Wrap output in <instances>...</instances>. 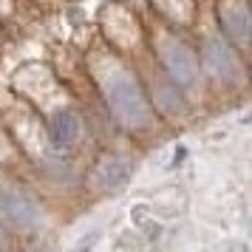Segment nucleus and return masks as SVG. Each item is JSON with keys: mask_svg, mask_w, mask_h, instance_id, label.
Returning a JSON list of instances; mask_svg holds the SVG:
<instances>
[{"mask_svg": "<svg viewBox=\"0 0 252 252\" xmlns=\"http://www.w3.org/2000/svg\"><path fill=\"white\" fill-rule=\"evenodd\" d=\"M94 244H96V232H88V235L77 244V250H74V252H91Z\"/></svg>", "mask_w": 252, "mask_h": 252, "instance_id": "nucleus-12", "label": "nucleus"}, {"mask_svg": "<svg viewBox=\"0 0 252 252\" xmlns=\"http://www.w3.org/2000/svg\"><path fill=\"white\" fill-rule=\"evenodd\" d=\"M29 3H32V6H34L37 12H54V9H60V6H65V3H68V0H29Z\"/></svg>", "mask_w": 252, "mask_h": 252, "instance_id": "nucleus-11", "label": "nucleus"}, {"mask_svg": "<svg viewBox=\"0 0 252 252\" xmlns=\"http://www.w3.org/2000/svg\"><path fill=\"white\" fill-rule=\"evenodd\" d=\"M130 176H133V161L127 159V156H116V153L105 156V159H99L96 173H94L96 184H99L102 190H108V193L122 190V187L130 182Z\"/></svg>", "mask_w": 252, "mask_h": 252, "instance_id": "nucleus-9", "label": "nucleus"}, {"mask_svg": "<svg viewBox=\"0 0 252 252\" xmlns=\"http://www.w3.org/2000/svg\"><path fill=\"white\" fill-rule=\"evenodd\" d=\"M195 46H198V65H201V80L204 82L235 85L247 77V54H241L218 32L201 34V40H195Z\"/></svg>", "mask_w": 252, "mask_h": 252, "instance_id": "nucleus-3", "label": "nucleus"}, {"mask_svg": "<svg viewBox=\"0 0 252 252\" xmlns=\"http://www.w3.org/2000/svg\"><path fill=\"white\" fill-rule=\"evenodd\" d=\"M68 3H77V0H68Z\"/></svg>", "mask_w": 252, "mask_h": 252, "instance_id": "nucleus-14", "label": "nucleus"}, {"mask_svg": "<svg viewBox=\"0 0 252 252\" xmlns=\"http://www.w3.org/2000/svg\"><path fill=\"white\" fill-rule=\"evenodd\" d=\"M150 63H153V57H150ZM153 77H142V82H145V91H148V99L150 105H153V111L159 108L164 116H182L187 114V91L184 88H179L176 82L164 74V71L153 63Z\"/></svg>", "mask_w": 252, "mask_h": 252, "instance_id": "nucleus-6", "label": "nucleus"}, {"mask_svg": "<svg viewBox=\"0 0 252 252\" xmlns=\"http://www.w3.org/2000/svg\"><path fill=\"white\" fill-rule=\"evenodd\" d=\"M6 40H9V34H6V32H3V26H0V51H3V43H6Z\"/></svg>", "mask_w": 252, "mask_h": 252, "instance_id": "nucleus-13", "label": "nucleus"}, {"mask_svg": "<svg viewBox=\"0 0 252 252\" xmlns=\"http://www.w3.org/2000/svg\"><path fill=\"white\" fill-rule=\"evenodd\" d=\"M216 20H218V34L227 37L241 54H250V34H252L250 0H216Z\"/></svg>", "mask_w": 252, "mask_h": 252, "instance_id": "nucleus-4", "label": "nucleus"}, {"mask_svg": "<svg viewBox=\"0 0 252 252\" xmlns=\"http://www.w3.org/2000/svg\"><path fill=\"white\" fill-rule=\"evenodd\" d=\"M0 218L17 229H34L43 221V210L23 187H0Z\"/></svg>", "mask_w": 252, "mask_h": 252, "instance_id": "nucleus-5", "label": "nucleus"}, {"mask_svg": "<svg viewBox=\"0 0 252 252\" xmlns=\"http://www.w3.org/2000/svg\"><path fill=\"white\" fill-rule=\"evenodd\" d=\"M148 54L179 88L193 91L201 85V65H198V46L184 29H173L150 17L148 23Z\"/></svg>", "mask_w": 252, "mask_h": 252, "instance_id": "nucleus-2", "label": "nucleus"}, {"mask_svg": "<svg viewBox=\"0 0 252 252\" xmlns=\"http://www.w3.org/2000/svg\"><path fill=\"white\" fill-rule=\"evenodd\" d=\"M37 17H43V12H37L29 0H0V26L6 34L20 32L23 26L34 23Z\"/></svg>", "mask_w": 252, "mask_h": 252, "instance_id": "nucleus-10", "label": "nucleus"}, {"mask_svg": "<svg viewBox=\"0 0 252 252\" xmlns=\"http://www.w3.org/2000/svg\"><path fill=\"white\" fill-rule=\"evenodd\" d=\"M150 17L173 29L190 32L198 20V0H148Z\"/></svg>", "mask_w": 252, "mask_h": 252, "instance_id": "nucleus-8", "label": "nucleus"}, {"mask_svg": "<svg viewBox=\"0 0 252 252\" xmlns=\"http://www.w3.org/2000/svg\"><path fill=\"white\" fill-rule=\"evenodd\" d=\"M88 54V74L91 82L99 88L108 114L114 116L116 125L125 130H145L153 122V105L148 99L142 71L130 63V57H122L119 51L105 46L102 40Z\"/></svg>", "mask_w": 252, "mask_h": 252, "instance_id": "nucleus-1", "label": "nucleus"}, {"mask_svg": "<svg viewBox=\"0 0 252 252\" xmlns=\"http://www.w3.org/2000/svg\"><path fill=\"white\" fill-rule=\"evenodd\" d=\"M46 136L54 150H71L82 136V116L74 105L54 108L46 119Z\"/></svg>", "mask_w": 252, "mask_h": 252, "instance_id": "nucleus-7", "label": "nucleus"}]
</instances>
